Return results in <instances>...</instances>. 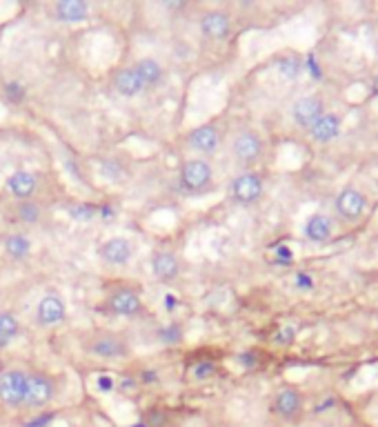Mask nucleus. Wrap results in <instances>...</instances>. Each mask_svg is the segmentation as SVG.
Wrapping results in <instances>:
<instances>
[{"instance_id":"7","label":"nucleus","mask_w":378,"mask_h":427,"mask_svg":"<svg viewBox=\"0 0 378 427\" xmlns=\"http://www.w3.org/2000/svg\"><path fill=\"white\" fill-rule=\"evenodd\" d=\"M274 414L281 416L283 421H299L303 416V409H305V396L301 394L299 387H283L281 392L276 394L274 399Z\"/></svg>"},{"instance_id":"22","label":"nucleus","mask_w":378,"mask_h":427,"mask_svg":"<svg viewBox=\"0 0 378 427\" xmlns=\"http://www.w3.org/2000/svg\"><path fill=\"white\" fill-rule=\"evenodd\" d=\"M91 352L103 356V358H118L125 354V348L116 340V338H101L91 345Z\"/></svg>"},{"instance_id":"36","label":"nucleus","mask_w":378,"mask_h":427,"mask_svg":"<svg viewBox=\"0 0 378 427\" xmlns=\"http://www.w3.org/2000/svg\"><path fill=\"white\" fill-rule=\"evenodd\" d=\"M176 305H178L176 296H172V294H167V296H165V309H167V311H174V309H176Z\"/></svg>"},{"instance_id":"18","label":"nucleus","mask_w":378,"mask_h":427,"mask_svg":"<svg viewBox=\"0 0 378 427\" xmlns=\"http://www.w3.org/2000/svg\"><path fill=\"white\" fill-rule=\"evenodd\" d=\"M152 270H154V274L160 278V281H172V278H176L178 272H180L176 256L169 254V252H158L152 258Z\"/></svg>"},{"instance_id":"29","label":"nucleus","mask_w":378,"mask_h":427,"mask_svg":"<svg viewBox=\"0 0 378 427\" xmlns=\"http://www.w3.org/2000/svg\"><path fill=\"white\" fill-rule=\"evenodd\" d=\"M70 216L74 221H91L96 216V207H91V205H72L70 207Z\"/></svg>"},{"instance_id":"35","label":"nucleus","mask_w":378,"mask_h":427,"mask_svg":"<svg viewBox=\"0 0 378 427\" xmlns=\"http://www.w3.org/2000/svg\"><path fill=\"white\" fill-rule=\"evenodd\" d=\"M334 405H336V401H334V399H325V401H323V403L316 407V414H323L325 409H332Z\"/></svg>"},{"instance_id":"4","label":"nucleus","mask_w":378,"mask_h":427,"mask_svg":"<svg viewBox=\"0 0 378 427\" xmlns=\"http://www.w3.org/2000/svg\"><path fill=\"white\" fill-rule=\"evenodd\" d=\"M29 376L21 370H9L0 376V401L9 407H18L27 403Z\"/></svg>"},{"instance_id":"12","label":"nucleus","mask_w":378,"mask_h":427,"mask_svg":"<svg viewBox=\"0 0 378 427\" xmlns=\"http://www.w3.org/2000/svg\"><path fill=\"white\" fill-rule=\"evenodd\" d=\"M54 399V383L47 376H29V392H27V403L29 407H43Z\"/></svg>"},{"instance_id":"33","label":"nucleus","mask_w":378,"mask_h":427,"mask_svg":"<svg viewBox=\"0 0 378 427\" xmlns=\"http://www.w3.org/2000/svg\"><path fill=\"white\" fill-rule=\"evenodd\" d=\"M294 338H296V330H294V327H283V330L274 336V343H278V345H289Z\"/></svg>"},{"instance_id":"8","label":"nucleus","mask_w":378,"mask_h":427,"mask_svg":"<svg viewBox=\"0 0 378 427\" xmlns=\"http://www.w3.org/2000/svg\"><path fill=\"white\" fill-rule=\"evenodd\" d=\"M303 236L309 243H316V245L330 243L334 236V218H330L327 214H321V211L311 214L303 225Z\"/></svg>"},{"instance_id":"15","label":"nucleus","mask_w":378,"mask_h":427,"mask_svg":"<svg viewBox=\"0 0 378 427\" xmlns=\"http://www.w3.org/2000/svg\"><path fill=\"white\" fill-rule=\"evenodd\" d=\"M109 307L121 316H134L140 311V299L131 289H121L109 299Z\"/></svg>"},{"instance_id":"19","label":"nucleus","mask_w":378,"mask_h":427,"mask_svg":"<svg viewBox=\"0 0 378 427\" xmlns=\"http://www.w3.org/2000/svg\"><path fill=\"white\" fill-rule=\"evenodd\" d=\"M89 13V7L83 0H60L56 5V16L65 23H78Z\"/></svg>"},{"instance_id":"17","label":"nucleus","mask_w":378,"mask_h":427,"mask_svg":"<svg viewBox=\"0 0 378 427\" xmlns=\"http://www.w3.org/2000/svg\"><path fill=\"white\" fill-rule=\"evenodd\" d=\"M7 187L16 199H29L36 189V176L29 174V172H16L9 176Z\"/></svg>"},{"instance_id":"38","label":"nucleus","mask_w":378,"mask_h":427,"mask_svg":"<svg viewBox=\"0 0 378 427\" xmlns=\"http://www.w3.org/2000/svg\"><path fill=\"white\" fill-rule=\"evenodd\" d=\"M143 376H145V383H154L156 381V374L154 372H145Z\"/></svg>"},{"instance_id":"2","label":"nucleus","mask_w":378,"mask_h":427,"mask_svg":"<svg viewBox=\"0 0 378 427\" xmlns=\"http://www.w3.org/2000/svg\"><path fill=\"white\" fill-rule=\"evenodd\" d=\"M229 152H232L234 160L240 167H252L262 156H265V140H262L260 134H256V131L243 129L232 138Z\"/></svg>"},{"instance_id":"23","label":"nucleus","mask_w":378,"mask_h":427,"mask_svg":"<svg viewBox=\"0 0 378 427\" xmlns=\"http://www.w3.org/2000/svg\"><path fill=\"white\" fill-rule=\"evenodd\" d=\"M5 250H7L9 256H13V258H25V256L29 254V250H31V243H29V238L23 236V234H11V236L7 238V243H5Z\"/></svg>"},{"instance_id":"32","label":"nucleus","mask_w":378,"mask_h":427,"mask_svg":"<svg viewBox=\"0 0 378 427\" xmlns=\"http://www.w3.org/2000/svg\"><path fill=\"white\" fill-rule=\"evenodd\" d=\"M54 418H56V414H52V412H47V414H38L36 418L27 421V423H25V427H49V423H54Z\"/></svg>"},{"instance_id":"9","label":"nucleus","mask_w":378,"mask_h":427,"mask_svg":"<svg viewBox=\"0 0 378 427\" xmlns=\"http://www.w3.org/2000/svg\"><path fill=\"white\" fill-rule=\"evenodd\" d=\"M201 31L209 40H225V38H229V34H232V18L218 9L207 11L201 18Z\"/></svg>"},{"instance_id":"6","label":"nucleus","mask_w":378,"mask_h":427,"mask_svg":"<svg viewBox=\"0 0 378 427\" xmlns=\"http://www.w3.org/2000/svg\"><path fill=\"white\" fill-rule=\"evenodd\" d=\"M213 178V172H211V165L203 158H191L187 160L183 170H180V185L187 192H203L209 187Z\"/></svg>"},{"instance_id":"25","label":"nucleus","mask_w":378,"mask_h":427,"mask_svg":"<svg viewBox=\"0 0 378 427\" xmlns=\"http://www.w3.org/2000/svg\"><path fill=\"white\" fill-rule=\"evenodd\" d=\"M191 374H194V379H199V381L211 379V376L216 374V365H213L211 360H201V363L194 365Z\"/></svg>"},{"instance_id":"37","label":"nucleus","mask_w":378,"mask_h":427,"mask_svg":"<svg viewBox=\"0 0 378 427\" xmlns=\"http://www.w3.org/2000/svg\"><path fill=\"white\" fill-rule=\"evenodd\" d=\"M240 363H245V365L254 367V365H256V360H254V354H243V356H240Z\"/></svg>"},{"instance_id":"21","label":"nucleus","mask_w":378,"mask_h":427,"mask_svg":"<svg viewBox=\"0 0 378 427\" xmlns=\"http://www.w3.org/2000/svg\"><path fill=\"white\" fill-rule=\"evenodd\" d=\"M134 70H136V74L140 76V80H143V85H145V87H154V85H158V83H160V78H162V67H160V65H158L154 58H145V60H140Z\"/></svg>"},{"instance_id":"10","label":"nucleus","mask_w":378,"mask_h":427,"mask_svg":"<svg viewBox=\"0 0 378 427\" xmlns=\"http://www.w3.org/2000/svg\"><path fill=\"white\" fill-rule=\"evenodd\" d=\"M187 145L191 147L194 152L209 156V154H213V152L218 150L221 134H218V129L213 127V125H201V127H196V129L189 131Z\"/></svg>"},{"instance_id":"26","label":"nucleus","mask_w":378,"mask_h":427,"mask_svg":"<svg viewBox=\"0 0 378 427\" xmlns=\"http://www.w3.org/2000/svg\"><path fill=\"white\" fill-rule=\"evenodd\" d=\"M158 338L167 345H176V343H180V338H183V332H180L178 325H167V327H162V330H158Z\"/></svg>"},{"instance_id":"40","label":"nucleus","mask_w":378,"mask_h":427,"mask_svg":"<svg viewBox=\"0 0 378 427\" xmlns=\"http://www.w3.org/2000/svg\"><path fill=\"white\" fill-rule=\"evenodd\" d=\"M101 214H103V218L107 221V218H111V207H103L101 209Z\"/></svg>"},{"instance_id":"28","label":"nucleus","mask_w":378,"mask_h":427,"mask_svg":"<svg viewBox=\"0 0 378 427\" xmlns=\"http://www.w3.org/2000/svg\"><path fill=\"white\" fill-rule=\"evenodd\" d=\"M18 216H21V221H25V223H36V221L40 218V207H38L36 203H23V205L18 207Z\"/></svg>"},{"instance_id":"31","label":"nucleus","mask_w":378,"mask_h":427,"mask_svg":"<svg viewBox=\"0 0 378 427\" xmlns=\"http://www.w3.org/2000/svg\"><path fill=\"white\" fill-rule=\"evenodd\" d=\"M96 387H98V392H101V394H109L113 387H116V383H113V376L101 374V376L96 379Z\"/></svg>"},{"instance_id":"41","label":"nucleus","mask_w":378,"mask_h":427,"mask_svg":"<svg viewBox=\"0 0 378 427\" xmlns=\"http://www.w3.org/2000/svg\"><path fill=\"white\" fill-rule=\"evenodd\" d=\"M5 345H7V340H3V338H0V348H5Z\"/></svg>"},{"instance_id":"20","label":"nucleus","mask_w":378,"mask_h":427,"mask_svg":"<svg viewBox=\"0 0 378 427\" xmlns=\"http://www.w3.org/2000/svg\"><path fill=\"white\" fill-rule=\"evenodd\" d=\"M276 70L285 80H299L305 70V62L299 54H287L276 60Z\"/></svg>"},{"instance_id":"24","label":"nucleus","mask_w":378,"mask_h":427,"mask_svg":"<svg viewBox=\"0 0 378 427\" xmlns=\"http://www.w3.org/2000/svg\"><path fill=\"white\" fill-rule=\"evenodd\" d=\"M16 334H18V321L11 314H0V338L7 340Z\"/></svg>"},{"instance_id":"13","label":"nucleus","mask_w":378,"mask_h":427,"mask_svg":"<svg viewBox=\"0 0 378 427\" xmlns=\"http://www.w3.org/2000/svg\"><path fill=\"white\" fill-rule=\"evenodd\" d=\"M98 252H101V256L107 262H111V265H125V262L131 258V245L125 238H111Z\"/></svg>"},{"instance_id":"5","label":"nucleus","mask_w":378,"mask_h":427,"mask_svg":"<svg viewBox=\"0 0 378 427\" xmlns=\"http://www.w3.org/2000/svg\"><path fill=\"white\" fill-rule=\"evenodd\" d=\"M325 113V101L318 94H309L296 98L289 107V116L291 121L299 125L301 129H309L321 116Z\"/></svg>"},{"instance_id":"39","label":"nucleus","mask_w":378,"mask_h":427,"mask_svg":"<svg viewBox=\"0 0 378 427\" xmlns=\"http://www.w3.org/2000/svg\"><path fill=\"white\" fill-rule=\"evenodd\" d=\"M372 92H374V96L378 98V74H376L374 80H372Z\"/></svg>"},{"instance_id":"43","label":"nucleus","mask_w":378,"mask_h":427,"mask_svg":"<svg viewBox=\"0 0 378 427\" xmlns=\"http://www.w3.org/2000/svg\"><path fill=\"white\" fill-rule=\"evenodd\" d=\"M134 427H147V425H134Z\"/></svg>"},{"instance_id":"42","label":"nucleus","mask_w":378,"mask_h":427,"mask_svg":"<svg viewBox=\"0 0 378 427\" xmlns=\"http://www.w3.org/2000/svg\"><path fill=\"white\" fill-rule=\"evenodd\" d=\"M376 34H378V18H376Z\"/></svg>"},{"instance_id":"27","label":"nucleus","mask_w":378,"mask_h":427,"mask_svg":"<svg viewBox=\"0 0 378 427\" xmlns=\"http://www.w3.org/2000/svg\"><path fill=\"white\" fill-rule=\"evenodd\" d=\"M294 287L299 292H311L316 287V281H314V276L307 274V272H296L294 274Z\"/></svg>"},{"instance_id":"11","label":"nucleus","mask_w":378,"mask_h":427,"mask_svg":"<svg viewBox=\"0 0 378 427\" xmlns=\"http://www.w3.org/2000/svg\"><path fill=\"white\" fill-rule=\"evenodd\" d=\"M307 131H309L311 140H316V143H332V140H336V138L340 136L343 121H340L338 113L325 111L323 116H321L314 125H311Z\"/></svg>"},{"instance_id":"16","label":"nucleus","mask_w":378,"mask_h":427,"mask_svg":"<svg viewBox=\"0 0 378 427\" xmlns=\"http://www.w3.org/2000/svg\"><path fill=\"white\" fill-rule=\"evenodd\" d=\"M113 87H116V92H118L121 96H127V98L138 96V94L145 89L143 80H140V76L136 74L134 67L121 70V72L116 74V78H113Z\"/></svg>"},{"instance_id":"1","label":"nucleus","mask_w":378,"mask_h":427,"mask_svg":"<svg viewBox=\"0 0 378 427\" xmlns=\"http://www.w3.org/2000/svg\"><path fill=\"white\" fill-rule=\"evenodd\" d=\"M334 211H336V218L345 225L363 223L365 216L369 214L367 194L354 185H345L334 199Z\"/></svg>"},{"instance_id":"34","label":"nucleus","mask_w":378,"mask_h":427,"mask_svg":"<svg viewBox=\"0 0 378 427\" xmlns=\"http://www.w3.org/2000/svg\"><path fill=\"white\" fill-rule=\"evenodd\" d=\"M276 260L278 262H291L294 260V252L287 248V245H276Z\"/></svg>"},{"instance_id":"14","label":"nucleus","mask_w":378,"mask_h":427,"mask_svg":"<svg viewBox=\"0 0 378 427\" xmlns=\"http://www.w3.org/2000/svg\"><path fill=\"white\" fill-rule=\"evenodd\" d=\"M65 318V303L58 296H45L38 303V323L40 325H56Z\"/></svg>"},{"instance_id":"3","label":"nucleus","mask_w":378,"mask_h":427,"mask_svg":"<svg viewBox=\"0 0 378 427\" xmlns=\"http://www.w3.org/2000/svg\"><path fill=\"white\" fill-rule=\"evenodd\" d=\"M262 194H265V183L256 172H243L229 183V199L240 207L256 205L262 199Z\"/></svg>"},{"instance_id":"30","label":"nucleus","mask_w":378,"mask_h":427,"mask_svg":"<svg viewBox=\"0 0 378 427\" xmlns=\"http://www.w3.org/2000/svg\"><path fill=\"white\" fill-rule=\"evenodd\" d=\"M5 96L11 103H23L25 101V87L18 83V80H11V83L5 85Z\"/></svg>"}]
</instances>
